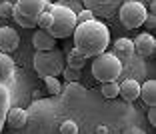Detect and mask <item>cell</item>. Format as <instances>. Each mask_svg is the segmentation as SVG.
Instances as JSON below:
<instances>
[{
    "label": "cell",
    "mask_w": 156,
    "mask_h": 134,
    "mask_svg": "<svg viewBox=\"0 0 156 134\" xmlns=\"http://www.w3.org/2000/svg\"><path fill=\"white\" fill-rule=\"evenodd\" d=\"M72 34H74V46L78 50H82L88 58L104 52L106 46L110 44V30H108V26L96 18H90L86 22L76 24Z\"/></svg>",
    "instance_id": "1"
},
{
    "label": "cell",
    "mask_w": 156,
    "mask_h": 134,
    "mask_svg": "<svg viewBox=\"0 0 156 134\" xmlns=\"http://www.w3.org/2000/svg\"><path fill=\"white\" fill-rule=\"evenodd\" d=\"M50 14H52V22H50V26L46 28V30H48L56 40H58V38L72 36L74 28H76V24H78L76 22V12L70 10L68 6H64V4L54 2Z\"/></svg>",
    "instance_id": "2"
},
{
    "label": "cell",
    "mask_w": 156,
    "mask_h": 134,
    "mask_svg": "<svg viewBox=\"0 0 156 134\" xmlns=\"http://www.w3.org/2000/svg\"><path fill=\"white\" fill-rule=\"evenodd\" d=\"M92 76L98 82H108V80H118L122 74V60L116 54L110 52H100V54L92 56Z\"/></svg>",
    "instance_id": "3"
},
{
    "label": "cell",
    "mask_w": 156,
    "mask_h": 134,
    "mask_svg": "<svg viewBox=\"0 0 156 134\" xmlns=\"http://www.w3.org/2000/svg\"><path fill=\"white\" fill-rule=\"evenodd\" d=\"M66 66L64 54L56 48L50 50H36L34 54V70L38 72V76H58Z\"/></svg>",
    "instance_id": "4"
},
{
    "label": "cell",
    "mask_w": 156,
    "mask_h": 134,
    "mask_svg": "<svg viewBox=\"0 0 156 134\" xmlns=\"http://www.w3.org/2000/svg\"><path fill=\"white\" fill-rule=\"evenodd\" d=\"M46 0H16L12 6V18L22 28H36V16L44 10Z\"/></svg>",
    "instance_id": "5"
},
{
    "label": "cell",
    "mask_w": 156,
    "mask_h": 134,
    "mask_svg": "<svg viewBox=\"0 0 156 134\" xmlns=\"http://www.w3.org/2000/svg\"><path fill=\"white\" fill-rule=\"evenodd\" d=\"M146 14H148L146 6H144L142 2H138V0H126L118 8L120 22H122L124 28H128V30H134V28L142 26Z\"/></svg>",
    "instance_id": "6"
},
{
    "label": "cell",
    "mask_w": 156,
    "mask_h": 134,
    "mask_svg": "<svg viewBox=\"0 0 156 134\" xmlns=\"http://www.w3.org/2000/svg\"><path fill=\"white\" fill-rule=\"evenodd\" d=\"M20 44V36L18 32L10 26H2L0 28V52H14Z\"/></svg>",
    "instance_id": "7"
},
{
    "label": "cell",
    "mask_w": 156,
    "mask_h": 134,
    "mask_svg": "<svg viewBox=\"0 0 156 134\" xmlns=\"http://www.w3.org/2000/svg\"><path fill=\"white\" fill-rule=\"evenodd\" d=\"M134 44V52L140 56H152L156 50V40L154 36H152L150 32H142V34H138L136 38L132 40Z\"/></svg>",
    "instance_id": "8"
},
{
    "label": "cell",
    "mask_w": 156,
    "mask_h": 134,
    "mask_svg": "<svg viewBox=\"0 0 156 134\" xmlns=\"http://www.w3.org/2000/svg\"><path fill=\"white\" fill-rule=\"evenodd\" d=\"M4 122L12 130H20V128H24L26 122H28V112L24 110V108H10L4 114Z\"/></svg>",
    "instance_id": "9"
},
{
    "label": "cell",
    "mask_w": 156,
    "mask_h": 134,
    "mask_svg": "<svg viewBox=\"0 0 156 134\" xmlns=\"http://www.w3.org/2000/svg\"><path fill=\"white\" fill-rule=\"evenodd\" d=\"M32 46L36 50H50V48H56V38L52 36L48 30L44 28H38L32 36Z\"/></svg>",
    "instance_id": "10"
},
{
    "label": "cell",
    "mask_w": 156,
    "mask_h": 134,
    "mask_svg": "<svg viewBox=\"0 0 156 134\" xmlns=\"http://www.w3.org/2000/svg\"><path fill=\"white\" fill-rule=\"evenodd\" d=\"M140 94V84L136 80H124L122 84H118V96H122L126 102H134Z\"/></svg>",
    "instance_id": "11"
},
{
    "label": "cell",
    "mask_w": 156,
    "mask_h": 134,
    "mask_svg": "<svg viewBox=\"0 0 156 134\" xmlns=\"http://www.w3.org/2000/svg\"><path fill=\"white\" fill-rule=\"evenodd\" d=\"M12 74H14V60L10 58L8 52H0V82H12Z\"/></svg>",
    "instance_id": "12"
},
{
    "label": "cell",
    "mask_w": 156,
    "mask_h": 134,
    "mask_svg": "<svg viewBox=\"0 0 156 134\" xmlns=\"http://www.w3.org/2000/svg\"><path fill=\"white\" fill-rule=\"evenodd\" d=\"M142 102L146 106H154L156 104V82L154 80H146L144 84H140V94Z\"/></svg>",
    "instance_id": "13"
},
{
    "label": "cell",
    "mask_w": 156,
    "mask_h": 134,
    "mask_svg": "<svg viewBox=\"0 0 156 134\" xmlns=\"http://www.w3.org/2000/svg\"><path fill=\"white\" fill-rule=\"evenodd\" d=\"M114 54L118 56L120 60H126L134 54V44L130 38H118L114 42Z\"/></svg>",
    "instance_id": "14"
},
{
    "label": "cell",
    "mask_w": 156,
    "mask_h": 134,
    "mask_svg": "<svg viewBox=\"0 0 156 134\" xmlns=\"http://www.w3.org/2000/svg\"><path fill=\"white\" fill-rule=\"evenodd\" d=\"M64 60H66V66H72V68H82L84 64H86V60H88V56L84 54L82 50H78L76 46L72 48V50L68 52V56H64Z\"/></svg>",
    "instance_id": "15"
},
{
    "label": "cell",
    "mask_w": 156,
    "mask_h": 134,
    "mask_svg": "<svg viewBox=\"0 0 156 134\" xmlns=\"http://www.w3.org/2000/svg\"><path fill=\"white\" fill-rule=\"evenodd\" d=\"M114 0H82L84 8H90V10H98V12L102 14H108V10H106V6L112 4Z\"/></svg>",
    "instance_id": "16"
},
{
    "label": "cell",
    "mask_w": 156,
    "mask_h": 134,
    "mask_svg": "<svg viewBox=\"0 0 156 134\" xmlns=\"http://www.w3.org/2000/svg\"><path fill=\"white\" fill-rule=\"evenodd\" d=\"M100 94L104 98H116L118 96V82L116 80H108V82H100Z\"/></svg>",
    "instance_id": "17"
},
{
    "label": "cell",
    "mask_w": 156,
    "mask_h": 134,
    "mask_svg": "<svg viewBox=\"0 0 156 134\" xmlns=\"http://www.w3.org/2000/svg\"><path fill=\"white\" fill-rule=\"evenodd\" d=\"M42 78H44V84H46V90H48V94L56 96V94L62 92V84H60L58 76H42Z\"/></svg>",
    "instance_id": "18"
},
{
    "label": "cell",
    "mask_w": 156,
    "mask_h": 134,
    "mask_svg": "<svg viewBox=\"0 0 156 134\" xmlns=\"http://www.w3.org/2000/svg\"><path fill=\"white\" fill-rule=\"evenodd\" d=\"M8 106H10V88L8 84L0 82V110L4 112Z\"/></svg>",
    "instance_id": "19"
},
{
    "label": "cell",
    "mask_w": 156,
    "mask_h": 134,
    "mask_svg": "<svg viewBox=\"0 0 156 134\" xmlns=\"http://www.w3.org/2000/svg\"><path fill=\"white\" fill-rule=\"evenodd\" d=\"M60 74L64 76L66 82H76V80H80V70L72 68V66H64V70H62Z\"/></svg>",
    "instance_id": "20"
},
{
    "label": "cell",
    "mask_w": 156,
    "mask_h": 134,
    "mask_svg": "<svg viewBox=\"0 0 156 134\" xmlns=\"http://www.w3.org/2000/svg\"><path fill=\"white\" fill-rule=\"evenodd\" d=\"M50 22H52V14L46 12V10H42V12L36 16V26L38 28H44V30H46V28L50 26Z\"/></svg>",
    "instance_id": "21"
},
{
    "label": "cell",
    "mask_w": 156,
    "mask_h": 134,
    "mask_svg": "<svg viewBox=\"0 0 156 134\" xmlns=\"http://www.w3.org/2000/svg\"><path fill=\"white\" fill-rule=\"evenodd\" d=\"M60 132L62 134H76L78 132V124L74 120H64L60 124Z\"/></svg>",
    "instance_id": "22"
},
{
    "label": "cell",
    "mask_w": 156,
    "mask_h": 134,
    "mask_svg": "<svg viewBox=\"0 0 156 134\" xmlns=\"http://www.w3.org/2000/svg\"><path fill=\"white\" fill-rule=\"evenodd\" d=\"M64 90L68 94H84V90H86V88H84L82 84H78V80H76V82H66V88H64ZM64 90H62V92H64Z\"/></svg>",
    "instance_id": "23"
},
{
    "label": "cell",
    "mask_w": 156,
    "mask_h": 134,
    "mask_svg": "<svg viewBox=\"0 0 156 134\" xmlns=\"http://www.w3.org/2000/svg\"><path fill=\"white\" fill-rule=\"evenodd\" d=\"M90 18H94V10H90V8H82V10L76 12V22L78 24L86 22V20H90Z\"/></svg>",
    "instance_id": "24"
},
{
    "label": "cell",
    "mask_w": 156,
    "mask_h": 134,
    "mask_svg": "<svg viewBox=\"0 0 156 134\" xmlns=\"http://www.w3.org/2000/svg\"><path fill=\"white\" fill-rule=\"evenodd\" d=\"M58 4L68 6V8L74 10V12H78V10H82V8H84V4L80 2V0H58Z\"/></svg>",
    "instance_id": "25"
},
{
    "label": "cell",
    "mask_w": 156,
    "mask_h": 134,
    "mask_svg": "<svg viewBox=\"0 0 156 134\" xmlns=\"http://www.w3.org/2000/svg\"><path fill=\"white\" fill-rule=\"evenodd\" d=\"M12 2H8V0H6V2H0V16H2V18H10V16H12Z\"/></svg>",
    "instance_id": "26"
},
{
    "label": "cell",
    "mask_w": 156,
    "mask_h": 134,
    "mask_svg": "<svg viewBox=\"0 0 156 134\" xmlns=\"http://www.w3.org/2000/svg\"><path fill=\"white\" fill-rule=\"evenodd\" d=\"M142 26H146V28H154L156 26V14L154 12H148L146 14V18H144V24Z\"/></svg>",
    "instance_id": "27"
},
{
    "label": "cell",
    "mask_w": 156,
    "mask_h": 134,
    "mask_svg": "<svg viewBox=\"0 0 156 134\" xmlns=\"http://www.w3.org/2000/svg\"><path fill=\"white\" fill-rule=\"evenodd\" d=\"M148 122L152 126H156V104L154 106H148Z\"/></svg>",
    "instance_id": "28"
},
{
    "label": "cell",
    "mask_w": 156,
    "mask_h": 134,
    "mask_svg": "<svg viewBox=\"0 0 156 134\" xmlns=\"http://www.w3.org/2000/svg\"><path fill=\"white\" fill-rule=\"evenodd\" d=\"M96 132H108V128H106V126H98Z\"/></svg>",
    "instance_id": "29"
},
{
    "label": "cell",
    "mask_w": 156,
    "mask_h": 134,
    "mask_svg": "<svg viewBox=\"0 0 156 134\" xmlns=\"http://www.w3.org/2000/svg\"><path fill=\"white\" fill-rule=\"evenodd\" d=\"M154 10H156V2L152 0V2H150V10H148V12H154Z\"/></svg>",
    "instance_id": "30"
},
{
    "label": "cell",
    "mask_w": 156,
    "mask_h": 134,
    "mask_svg": "<svg viewBox=\"0 0 156 134\" xmlns=\"http://www.w3.org/2000/svg\"><path fill=\"white\" fill-rule=\"evenodd\" d=\"M2 128H4V116H0V132H2Z\"/></svg>",
    "instance_id": "31"
},
{
    "label": "cell",
    "mask_w": 156,
    "mask_h": 134,
    "mask_svg": "<svg viewBox=\"0 0 156 134\" xmlns=\"http://www.w3.org/2000/svg\"><path fill=\"white\" fill-rule=\"evenodd\" d=\"M46 2H50V0H46Z\"/></svg>",
    "instance_id": "32"
}]
</instances>
